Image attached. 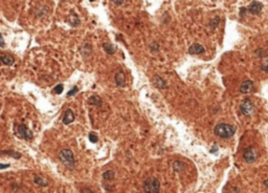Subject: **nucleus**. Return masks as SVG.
<instances>
[{
    "instance_id": "obj_1",
    "label": "nucleus",
    "mask_w": 268,
    "mask_h": 193,
    "mask_svg": "<svg viewBox=\"0 0 268 193\" xmlns=\"http://www.w3.org/2000/svg\"><path fill=\"white\" fill-rule=\"evenodd\" d=\"M236 132V127L233 125L225 124V123H220L216 125L214 128V133L222 139H228L232 138Z\"/></svg>"
},
{
    "instance_id": "obj_2",
    "label": "nucleus",
    "mask_w": 268,
    "mask_h": 193,
    "mask_svg": "<svg viewBox=\"0 0 268 193\" xmlns=\"http://www.w3.org/2000/svg\"><path fill=\"white\" fill-rule=\"evenodd\" d=\"M59 159L64 163V165L69 169H74V154L70 149H63L59 153Z\"/></svg>"
},
{
    "instance_id": "obj_3",
    "label": "nucleus",
    "mask_w": 268,
    "mask_h": 193,
    "mask_svg": "<svg viewBox=\"0 0 268 193\" xmlns=\"http://www.w3.org/2000/svg\"><path fill=\"white\" fill-rule=\"evenodd\" d=\"M144 191L145 193H159L160 183L155 177H149L144 182Z\"/></svg>"
},
{
    "instance_id": "obj_4",
    "label": "nucleus",
    "mask_w": 268,
    "mask_h": 193,
    "mask_svg": "<svg viewBox=\"0 0 268 193\" xmlns=\"http://www.w3.org/2000/svg\"><path fill=\"white\" fill-rule=\"evenodd\" d=\"M243 159L246 163H254L258 159V151L254 147H247L243 151Z\"/></svg>"
},
{
    "instance_id": "obj_5",
    "label": "nucleus",
    "mask_w": 268,
    "mask_h": 193,
    "mask_svg": "<svg viewBox=\"0 0 268 193\" xmlns=\"http://www.w3.org/2000/svg\"><path fill=\"white\" fill-rule=\"evenodd\" d=\"M240 109L244 116H249L254 112V105L249 99H245L243 102L241 103Z\"/></svg>"
},
{
    "instance_id": "obj_6",
    "label": "nucleus",
    "mask_w": 268,
    "mask_h": 193,
    "mask_svg": "<svg viewBox=\"0 0 268 193\" xmlns=\"http://www.w3.org/2000/svg\"><path fill=\"white\" fill-rule=\"evenodd\" d=\"M18 133L20 134V136H22V138L25 139V140H30V139L33 138L32 131H30L24 124H21L18 127Z\"/></svg>"
},
{
    "instance_id": "obj_7",
    "label": "nucleus",
    "mask_w": 268,
    "mask_h": 193,
    "mask_svg": "<svg viewBox=\"0 0 268 193\" xmlns=\"http://www.w3.org/2000/svg\"><path fill=\"white\" fill-rule=\"evenodd\" d=\"M262 8H263L262 3L259 2V1H252V2L249 4L248 10L252 14L257 15V14H260L261 11H262Z\"/></svg>"
},
{
    "instance_id": "obj_8",
    "label": "nucleus",
    "mask_w": 268,
    "mask_h": 193,
    "mask_svg": "<svg viewBox=\"0 0 268 193\" xmlns=\"http://www.w3.org/2000/svg\"><path fill=\"white\" fill-rule=\"evenodd\" d=\"M204 52V47L199 43H194L189 47V54L191 55H200Z\"/></svg>"
},
{
    "instance_id": "obj_9",
    "label": "nucleus",
    "mask_w": 268,
    "mask_h": 193,
    "mask_svg": "<svg viewBox=\"0 0 268 193\" xmlns=\"http://www.w3.org/2000/svg\"><path fill=\"white\" fill-rule=\"evenodd\" d=\"M252 87H254V82L250 80H246L244 81L240 86V91L242 94H248L249 91L252 90Z\"/></svg>"
},
{
    "instance_id": "obj_10",
    "label": "nucleus",
    "mask_w": 268,
    "mask_h": 193,
    "mask_svg": "<svg viewBox=\"0 0 268 193\" xmlns=\"http://www.w3.org/2000/svg\"><path fill=\"white\" fill-rule=\"evenodd\" d=\"M74 121V113L70 108H68V109L65 111V114H64V116H63V123L65 125H68V124H70V123H72Z\"/></svg>"
},
{
    "instance_id": "obj_11",
    "label": "nucleus",
    "mask_w": 268,
    "mask_h": 193,
    "mask_svg": "<svg viewBox=\"0 0 268 193\" xmlns=\"http://www.w3.org/2000/svg\"><path fill=\"white\" fill-rule=\"evenodd\" d=\"M115 83H116V85L120 86V87L125 85V83H126V78H125V74H124V72H120L115 74Z\"/></svg>"
},
{
    "instance_id": "obj_12",
    "label": "nucleus",
    "mask_w": 268,
    "mask_h": 193,
    "mask_svg": "<svg viewBox=\"0 0 268 193\" xmlns=\"http://www.w3.org/2000/svg\"><path fill=\"white\" fill-rule=\"evenodd\" d=\"M153 83L155 84L156 87H158L159 89H164V88L167 87V83H166V81L162 80L159 76H155V77L153 78Z\"/></svg>"
},
{
    "instance_id": "obj_13",
    "label": "nucleus",
    "mask_w": 268,
    "mask_h": 193,
    "mask_svg": "<svg viewBox=\"0 0 268 193\" xmlns=\"http://www.w3.org/2000/svg\"><path fill=\"white\" fill-rule=\"evenodd\" d=\"M0 59H1V61H2L3 64H5V65H13L15 62V59L14 57H12V56H8V55H1V57H0Z\"/></svg>"
},
{
    "instance_id": "obj_14",
    "label": "nucleus",
    "mask_w": 268,
    "mask_h": 193,
    "mask_svg": "<svg viewBox=\"0 0 268 193\" xmlns=\"http://www.w3.org/2000/svg\"><path fill=\"white\" fill-rule=\"evenodd\" d=\"M88 103L89 104H92L94 106H101L102 105V99L99 96H92L88 99Z\"/></svg>"
},
{
    "instance_id": "obj_15",
    "label": "nucleus",
    "mask_w": 268,
    "mask_h": 193,
    "mask_svg": "<svg viewBox=\"0 0 268 193\" xmlns=\"http://www.w3.org/2000/svg\"><path fill=\"white\" fill-rule=\"evenodd\" d=\"M103 46H104L105 52H106L107 54H109V55H113V54L116 52V47H115L114 45L111 44V43H104Z\"/></svg>"
},
{
    "instance_id": "obj_16",
    "label": "nucleus",
    "mask_w": 268,
    "mask_h": 193,
    "mask_svg": "<svg viewBox=\"0 0 268 193\" xmlns=\"http://www.w3.org/2000/svg\"><path fill=\"white\" fill-rule=\"evenodd\" d=\"M184 165H186V164H184L183 162H181V161H176L175 163L173 164V168H174L175 171H181L184 168Z\"/></svg>"
},
{
    "instance_id": "obj_17",
    "label": "nucleus",
    "mask_w": 268,
    "mask_h": 193,
    "mask_svg": "<svg viewBox=\"0 0 268 193\" xmlns=\"http://www.w3.org/2000/svg\"><path fill=\"white\" fill-rule=\"evenodd\" d=\"M114 176H115V173L113 170H108L103 173V177H104L105 179H108V181H109V179H113Z\"/></svg>"
},
{
    "instance_id": "obj_18",
    "label": "nucleus",
    "mask_w": 268,
    "mask_h": 193,
    "mask_svg": "<svg viewBox=\"0 0 268 193\" xmlns=\"http://www.w3.org/2000/svg\"><path fill=\"white\" fill-rule=\"evenodd\" d=\"M2 154H8V155H11V156H13L14 159H20V157H21V153L11 151V150H8V151H2Z\"/></svg>"
},
{
    "instance_id": "obj_19",
    "label": "nucleus",
    "mask_w": 268,
    "mask_h": 193,
    "mask_svg": "<svg viewBox=\"0 0 268 193\" xmlns=\"http://www.w3.org/2000/svg\"><path fill=\"white\" fill-rule=\"evenodd\" d=\"M34 181H35L36 184H37V185H39V186H43V187H46V186H47V183H44V181L41 179V177L36 176Z\"/></svg>"
},
{
    "instance_id": "obj_20",
    "label": "nucleus",
    "mask_w": 268,
    "mask_h": 193,
    "mask_svg": "<svg viewBox=\"0 0 268 193\" xmlns=\"http://www.w3.org/2000/svg\"><path fill=\"white\" fill-rule=\"evenodd\" d=\"M89 140H90L91 143H96L98 140H99V138H98V135L94 132H91V133H89Z\"/></svg>"
},
{
    "instance_id": "obj_21",
    "label": "nucleus",
    "mask_w": 268,
    "mask_h": 193,
    "mask_svg": "<svg viewBox=\"0 0 268 193\" xmlns=\"http://www.w3.org/2000/svg\"><path fill=\"white\" fill-rule=\"evenodd\" d=\"M63 89H64V86L62 85V84H60V85H57L55 87V94H60L63 92Z\"/></svg>"
},
{
    "instance_id": "obj_22",
    "label": "nucleus",
    "mask_w": 268,
    "mask_h": 193,
    "mask_svg": "<svg viewBox=\"0 0 268 193\" xmlns=\"http://www.w3.org/2000/svg\"><path fill=\"white\" fill-rule=\"evenodd\" d=\"M261 69H262L263 72H268V59L267 60H265L262 63V65H261Z\"/></svg>"
},
{
    "instance_id": "obj_23",
    "label": "nucleus",
    "mask_w": 268,
    "mask_h": 193,
    "mask_svg": "<svg viewBox=\"0 0 268 193\" xmlns=\"http://www.w3.org/2000/svg\"><path fill=\"white\" fill-rule=\"evenodd\" d=\"M78 91H79V89H78V87H77V86H74V88L71 89L70 91H68V92H67V96H74V94H77Z\"/></svg>"
},
{
    "instance_id": "obj_24",
    "label": "nucleus",
    "mask_w": 268,
    "mask_h": 193,
    "mask_svg": "<svg viewBox=\"0 0 268 193\" xmlns=\"http://www.w3.org/2000/svg\"><path fill=\"white\" fill-rule=\"evenodd\" d=\"M81 192H82V193H93L92 190H90L89 188H84V189H82V190H81Z\"/></svg>"
},
{
    "instance_id": "obj_25",
    "label": "nucleus",
    "mask_w": 268,
    "mask_h": 193,
    "mask_svg": "<svg viewBox=\"0 0 268 193\" xmlns=\"http://www.w3.org/2000/svg\"><path fill=\"white\" fill-rule=\"evenodd\" d=\"M8 167H10L8 164H1V165H0V169H1V170L4 168H8Z\"/></svg>"
},
{
    "instance_id": "obj_26",
    "label": "nucleus",
    "mask_w": 268,
    "mask_h": 193,
    "mask_svg": "<svg viewBox=\"0 0 268 193\" xmlns=\"http://www.w3.org/2000/svg\"><path fill=\"white\" fill-rule=\"evenodd\" d=\"M216 151H218V147H217V146H214L213 149L211 150V153H215Z\"/></svg>"
},
{
    "instance_id": "obj_27",
    "label": "nucleus",
    "mask_w": 268,
    "mask_h": 193,
    "mask_svg": "<svg viewBox=\"0 0 268 193\" xmlns=\"http://www.w3.org/2000/svg\"><path fill=\"white\" fill-rule=\"evenodd\" d=\"M113 3L114 4H123L124 1H113Z\"/></svg>"
},
{
    "instance_id": "obj_28",
    "label": "nucleus",
    "mask_w": 268,
    "mask_h": 193,
    "mask_svg": "<svg viewBox=\"0 0 268 193\" xmlns=\"http://www.w3.org/2000/svg\"><path fill=\"white\" fill-rule=\"evenodd\" d=\"M0 42H1V47L4 46V41H3V38H2V37L0 38Z\"/></svg>"
},
{
    "instance_id": "obj_29",
    "label": "nucleus",
    "mask_w": 268,
    "mask_h": 193,
    "mask_svg": "<svg viewBox=\"0 0 268 193\" xmlns=\"http://www.w3.org/2000/svg\"><path fill=\"white\" fill-rule=\"evenodd\" d=\"M264 185H265L266 187H268V179H265V181H264Z\"/></svg>"
}]
</instances>
